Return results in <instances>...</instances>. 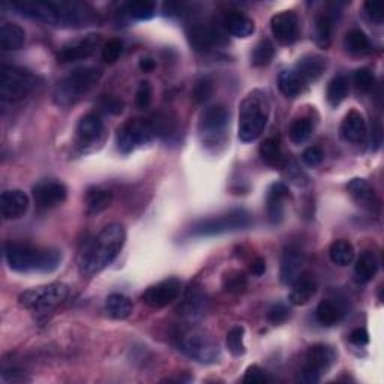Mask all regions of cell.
Wrapping results in <instances>:
<instances>
[{
  "label": "cell",
  "mask_w": 384,
  "mask_h": 384,
  "mask_svg": "<svg viewBox=\"0 0 384 384\" xmlns=\"http://www.w3.org/2000/svg\"><path fill=\"white\" fill-rule=\"evenodd\" d=\"M11 6L20 14L53 26L80 28L95 20V11L81 2H45V0H19Z\"/></svg>",
  "instance_id": "cell-1"
},
{
  "label": "cell",
  "mask_w": 384,
  "mask_h": 384,
  "mask_svg": "<svg viewBox=\"0 0 384 384\" xmlns=\"http://www.w3.org/2000/svg\"><path fill=\"white\" fill-rule=\"evenodd\" d=\"M125 230L120 224H110L87 240L78 254V270L85 277H92L110 266L122 251Z\"/></svg>",
  "instance_id": "cell-2"
},
{
  "label": "cell",
  "mask_w": 384,
  "mask_h": 384,
  "mask_svg": "<svg viewBox=\"0 0 384 384\" xmlns=\"http://www.w3.org/2000/svg\"><path fill=\"white\" fill-rule=\"evenodd\" d=\"M5 258L15 272L50 273L61 266L62 253L57 249L8 242L5 244Z\"/></svg>",
  "instance_id": "cell-3"
},
{
  "label": "cell",
  "mask_w": 384,
  "mask_h": 384,
  "mask_svg": "<svg viewBox=\"0 0 384 384\" xmlns=\"http://www.w3.org/2000/svg\"><path fill=\"white\" fill-rule=\"evenodd\" d=\"M270 104L266 92L255 89L239 107V138L244 143H251L262 136L269 120Z\"/></svg>",
  "instance_id": "cell-4"
},
{
  "label": "cell",
  "mask_w": 384,
  "mask_h": 384,
  "mask_svg": "<svg viewBox=\"0 0 384 384\" xmlns=\"http://www.w3.org/2000/svg\"><path fill=\"white\" fill-rule=\"evenodd\" d=\"M103 77V71L95 66H83L71 71L54 89V101L62 107H70L86 96Z\"/></svg>",
  "instance_id": "cell-5"
},
{
  "label": "cell",
  "mask_w": 384,
  "mask_h": 384,
  "mask_svg": "<svg viewBox=\"0 0 384 384\" xmlns=\"http://www.w3.org/2000/svg\"><path fill=\"white\" fill-rule=\"evenodd\" d=\"M70 295V287L63 282H53L44 287L30 288L23 291L19 297V302L26 310L35 312H48L56 306L63 303Z\"/></svg>",
  "instance_id": "cell-6"
},
{
  "label": "cell",
  "mask_w": 384,
  "mask_h": 384,
  "mask_svg": "<svg viewBox=\"0 0 384 384\" xmlns=\"http://www.w3.org/2000/svg\"><path fill=\"white\" fill-rule=\"evenodd\" d=\"M253 220L244 209H235L224 215L212 216L203 221H198L192 227V235L194 236H218L224 233H231L237 230H244L251 225Z\"/></svg>",
  "instance_id": "cell-7"
},
{
  "label": "cell",
  "mask_w": 384,
  "mask_h": 384,
  "mask_svg": "<svg viewBox=\"0 0 384 384\" xmlns=\"http://www.w3.org/2000/svg\"><path fill=\"white\" fill-rule=\"evenodd\" d=\"M35 75L19 66L3 65L0 68V96L3 101L15 103L26 98L35 87Z\"/></svg>",
  "instance_id": "cell-8"
},
{
  "label": "cell",
  "mask_w": 384,
  "mask_h": 384,
  "mask_svg": "<svg viewBox=\"0 0 384 384\" xmlns=\"http://www.w3.org/2000/svg\"><path fill=\"white\" fill-rule=\"evenodd\" d=\"M153 137L156 136L150 120L132 119L127 123H123L118 129V134H116V145H118V150L120 153L128 155L138 146L150 143Z\"/></svg>",
  "instance_id": "cell-9"
},
{
  "label": "cell",
  "mask_w": 384,
  "mask_h": 384,
  "mask_svg": "<svg viewBox=\"0 0 384 384\" xmlns=\"http://www.w3.org/2000/svg\"><path fill=\"white\" fill-rule=\"evenodd\" d=\"M335 361L337 353L330 345L315 344L311 348H308L302 370V380L310 384L319 383L323 375L332 368Z\"/></svg>",
  "instance_id": "cell-10"
},
{
  "label": "cell",
  "mask_w": 384,
  "mask_h": 384,
  "mask_svg": "<svg viewBox=\"0 0 384 384\" xmlns=\"http://www.w3.org/2000/svg\"><path fill=\"white\" fill-rule=\"evenodd\" d=\"M179 350L192 361L198 363H213L220 359V345L211 338L200 332H192L182 337Z\"/></svg>",
  "instance_id": "cell-11"
},
{
  "label": "cell",
  "mask_w": 384,
  "mask_h": 384,
  "mask_svg": "<svg viewBox=\"0 0 384 384\" xmlns=\"http://www.w3.org/2000/svg\"><path fill=\"white\" fill-rule=\"evenodd\" d=\"M228 125V113L222 105H212L203 113L200 119L198 131L206 143H216L225 132Z\"/></svg>",
  "instance_id": "cell-12"
},
{
  "label": "cell",
  "mask_w": 384,
  "mask_h": 384,
  "mask_svg": "<svg viewBox=\"0 0 384 384\" xmlns=\"http://www.w3.org/2000/svg\"><path fill=\"white\" fill-rule=\"evenodd\" d=\"M180 288H182V282L178 278L164 279L161 282L155 284V286H150L145 291L143 296H141V300H143V302L150 308L161 310V308L169 306L179 297Z\"/></svg>",
  "instance_id": "cell-13"
},
{
  "label": "cell",
  "mask_w": 384,
  "mask_h": 384,
  "mask_svg": "<svg viewBox=\"0 0 384 384\" xmlns=\"http://www.w3.org/2000/svg\"><path fill=\"white\" fill-rule=\"evenodd\" d=\"M32 194L39 209H53L65 202L68 189L61 182L43 180L33 186Z\"/></svg>",
  "instance_id": "cell-14"
},
{
  "label": "cell",
  "mask_w": 384,
  "mask_h": 384,
  "mask_svg": "<svg viewBox=\"0 0 384 384\" xmlns=\"http://www.w3.org/2000/svg\"><path fill=\"white\" fill-rule=\"evenodd\" d=\"M29 197L21 189H8L2 192L0 197V211H2L3 220H19L26 215L29 209Z\"/></svg>",
  "instance_id": "cell-15"
},
{
  "label": "cell",
  "mask_w": 384,
  "mask_h": 384,
  "mask_svg": "<svg viewBox=\"0 0 384 384\" xmlns=\"http://www.w3.org/2000/svg\"><path fill=\"white\" fill-rule=\"evenodd\" d=\"M99 43H101V36L92 33V35H87L85 38L74 41V43L68 45H65L59 52L57 59H59L61 63H70V62L86 59V57L95 53Z\"/></svg>",
  "instance_id": "cell-16"
},
{
  "label": "cell",
  "mask_w": 384,
  "mask_h": 384,
  "mask_svg": "<svg viewBox=\"0 0 384 384\" xmlns=\"http://www.w3.org/2000/svg\"><path fill=\"white\" fill-rule=\"evenodd\" d=\"M270 28L273 36L281 44H293L299 36V21L293 11H282L273 15Z\"/></svg>",
  "instance_id": "cell-17"
},
{
  "label": "cell",
  "mask_w": 384,
  "mask_h": 384,
  "mask_svg": "<svg viewBox=\"0 0 384 384\" xmlns=\"http://www.w3.org/2000/svg\"><path fill=\"white\" fill-rule=\"evenodd\" d=\"M303 263H305V254L302 249H300L297 245H288L286 249H284L281 257V272H279L281 282L286 284V286L293 284L299 278Z\"/></svg>",
  "instance_id": "cell-18"
},
{
  "label": "cell",
  "mask_w": 384,
  "mask_h": 384,
  "mask_svg": "<svg viewBox=\"0 0 384 384\" xmlns=\"http://www.w3.org/2000/svg\"><path fill=\"white\" fill-rule=\"evenodd\" d=\"M188 41L191 47L198 53L211 52L212 47L218 43V32L204 23H192L188 28Z\"/></svg>",
  "instance_id": "cell-19"
},
{
  "label": "cell",
  "mask_w": 384,
  "mask_h": 384,
  "mask_svg": "<svg viewBox=\"0 0 384 384\" xmlns=\"http://www.w3.org/2000/svg\"><path fill=\"white\" fill-rule=\"evenodd\" d=\"M366 134H368V127L363 116L356 110L350 111L341 123V136L350 143L359 145L366 138Z\"/></svg>",
  "instance_id": "cell-20"
},
{
  "label": "cell",
  "mask_w": 384,
  "mask_h": 384,
  "mask_svg": "<svg viewBox=\"0 0 384 384\" xmlns=\"http://www.w3.org/2000/svg\"><path fill=\"white\" fill-rule=\"evenodd\" d=\"M104 131V125L99 116L86 114L77 127V140L81 147H87L95 145L101 138Z\"/></svg>",
  "instance_id": "cell-21"
},
{
  "label": "cell",
  "mask_w": 384,
  "mask_h": 384,
  "mask_svg": "<svg viewBox=\"0 0 384 384\" xmlns=\"http://www.w3.org/2000/svg\"><path fill=\"white\" fill-rule=\"evenodd\" d=\"M288 197V188L286 183H273L267 191V216L272 224H279L284 218V200Z\"/></svg>",
  "instance_id": "cell-22"
},
{
  "label": "cell",
  "mask_w": 384,
  "mask_h": 384,
  "mask_svg": "<svg viewBox=\"0 0 384 384\" xmlns=\"http://www.w3.org/2000/svg\"><path fill=\"white\" fill-rule=\"evenodd\" d=\"M347 191H348L350 197L353 198V202L365 209L374 211V209L378 204L374 188L365 179L357 178V179L350 180V183L347 185Z\"/></svg>",
  "instance_id": "cell-23"
},
{
  "label": "cell",
  "mask_w": 384,
  "mask_h": 384,
  "mask_svg": "<svg viewBox=\"0 0 384 384\" xmlns=\"http://www.w3.org/2000/svg\"><path fill=\"white\" fill-rule=\"evenodd\" d=\"M324 70H326V61L323 57L317 54H310L302 57V59L297 62L295 71L299 74V77L302 78L306 85V83H312L319 80Z\"/></svg>",
  "instance_id": "cell-24"
},
{
  "label": "cell",
  "mask_w": 384,
  "mask_h": 384,
  "mask_svg": "<svg viewBox=\"0 0 384 384\" xmlns=\"http://www.w3.org/2000/svg\"><path fill=\"white\" fill-rule=\"evenodd\" d=\"M224 28L230 35L236 38H248L255 30L254 21L248 15L242 12H230L224 19Z\"/></svg>",
  "instance_id": "cell-25"
},
{
  "label": "cell",
  "mask_w": 384,
  "mask_h": 384,
  "mask_svg": "<svg viewBox=\"0 0 384 384\" xmlns=\"http://www.w3.org/2000/svg\"><path fill=\"white\" fill-rule=\"evenodd\" d=\"M26 43V32L15 23H5L0 28V47L6 52L20 50Z\"/></svg>",
  "instance_id": "cell-26"
},
{
  "label": "cell",
  "mask_w": 384,
  "mask_h": 384,
  "mask_svg": "<svg viewBox=\"0 0 384 384\" xmlns=\"http://www.w3.org/2000/svg\"><path fill=\"white\" fill-rule=\"evenodd\" d=\"M317 293V284L311 278H297L293 282V288L290 291V303L295 306L306 305Z\"/></svg>",
  "instance_id": "cell-27"
},
{
  "label": "cell",
  "mask_w": 384,
  "mask_h": 384,
  "mask_svg": "<svg viewBox=\"0 0 384 384\" xmlns=\"http://www.w3.org/2000/svg\"><path fill=\"white\" fill-rule=\"evenodd\" d=\"M131 299L120 293H113L105 299V311L114 320H125L132 314Z\"/></svg>",
  "instance_id": "cell-28"
},
{
  "label": "cell",
  "mask_w": 384,
  "mask_h": 384,
  "mask_svg": "<svg viewBox=\"0 0 384 384\" xmlns=\"http://www.w3.org/2000/svg\"><path fill=\"white\" fill-rule=\"evenodd\" d=\"M377 270H378V260L374 253L365 251L361 254V257L357 258L356 267H354V275L359 282H362V284L370 282L375 277Z\"/></svg>",
  "instance_id": "cell-29"
},
{
  "label": "cell",
  "mask_w": 384,
  "mask_h": 384,
  "mask_svg": "<svg viewBox=\"0 0 384 384\" xmlns=\"http://www.w3.org/2000/svg\"><path fill=\"white\" fill-rule=\"evenodd\" d=\"M113 203L111 191L103 188H90L86 192V206L89 213H101L107 211Z\"/></svg>",
  "instance_id": "cell-30"
},
{
  "label": "cell",
  "mask_w": 384,
  "mask_h": 384,
  "mask_svg": "<svg viewBox=\"0 0 384 384\" xmlns=\"http://www.w3.org/2000/svg\"><path fill=\"white\" fill-rule=\"evenodd\" d=\"M278 86L281 94L287 98H296L303 92L305 83L299 77V74L295 70H287L279 74Z\"/></svg>",
  "instance_id": "cell-31"
},
{
  "label": "cell",
  "mask_w": 384,
  "mask_h": 384,
  "mask_svg": "<svg viewBox=\"0 0 384 384\" xmlns=\"http://www.w3.org/2000/svg\"><path fill=\"white\" fill-rule=\"evenodd\" d=\"M354 248L347 240H337L333 242L329 248V257L333 264L345 267L348 264H352L354 260Z\"/></svg>",
  "instance_id": "cell-32"
},
{
  "label": "cell",
  "mask_w": 384,
  "mask_h": 384,
  "mask_svg": "<svg viewBox=\"0 0 384 384\" xmlns=\"http://www.w3.org/2000/svg\"><path fill=\"white\" fill-rule=\"evenodd\" d=\"M333 21H335V14L332 12H323L321 15L317 17L315 39H317V44H319L321 48H328L332 43Z\"/></svg>",
  "instance_id": "cell-33"
},
{
  "label": "cell",
  "mask_w": 384,
  "mask_h": 384,
  "mask_svg": "<svg viewBox=\"0 0 384 384\" xmlns=\"http://www.w3.org/2000/svg\"><path fill=\"white\" fill-rule=\"evenodd\" d=\"M204 310L206 297L197 288H191L185 296V302L182 305V314L186 315L188 319H197V317L203 315Z\"/></svg>",
  "instance_id": "cell-34"
},
{
  "label": "cell",
  "mask_w": 384,
  "mask_h": 384,
  "mask_svg": "<svg viewBox=\"0 0 384 384\" xmlns=\"http://www.w3.org/2000/svg\"><path fill=\"white\" fill-rule=\"evenodd\" d=\"M315 317L323 326H335L342 319V310L338 303L332 302V300H323L317 306Z\"/></svg>",
  "instance_id": "cell-35"
},
{
  "label": "cell",
  "mask_w": 384,
  "mask_h": 384,
  "mask_svg": "<svg viewBox=\"0 0 384 384\" xmlns=\"http://www.w3.org/2000/svg\"><path fill=\"white\" fill-rule=\"evenodd\" d=\"M348 80L344 75H337V77H333L329 83L328 86V101L330 105L337 107L339 105L348 95Z\"/></svg>",
  "instance_id": "cell-36"
},
{
  "label": "cell",
  "mask_w": 384,
  "mask_h": 384,
  "mask_svg": "<svg viewBox=\"0 0 384 384\" xmlns=\"http://www.w3.org/2000/svg\"><path fill=\"white\" fill-rule=\"evenodd\" d=\"M344 44L348 52L356 56H361L370 52V39L362 30L359 29H354L347 33Z\"/></svg>",
  "instance_id": "cell-37"
},
{
  "label": "cell",
  "mask_w": 384,
  "mask_h": 384,
  "mask_svg": "<svg viewBox=\"0 0 384 384\" xmlns=\"http://www.w3.org/2000/svg\"><path fill=\"white\" fill-rule=\"evenodd\" d=\"M262 160L272 167H279L282 164V152L278 140L267 138L260 145Z\"/></svg>",
  "instance_id": "cell-38"
},
{
  "label": "cell",
  "mask_w": 384,
  "mask_h": 384,
  "mask_svg": "<svg viewBox=\"0 0 384 384\" xmlns=\"http://www.w3.org/2000/svg\"><path fill=\"white\" fill-rule=\"evenodd\" d=\"M312 122L306 118L296 119L290 127V140L293 141L295 145H302L305 141L311 137L312 134Z\"/></svg>",
  "instance_id": "cell-39"
},
{
  "label": "cell",
  "mask_w": 384,
  "mask_h": 384,
  "mask_svg": "<svg viewBox=\"0 0 384 384\" xmlns=\"http://www.w3.org/2000/svg\"><path fill=\"white\" fill-rule=\"evenodd\" d=\"M275 56V47L270 43L269 39H262L258 43L253 52V65L257 66V68H263V66H267Z\"/></svg>",
  "instance_id": "cell-40"
},
{
  "label": "cell",
  "mask_w": 384,
  "mask_h": 384,
  "mask_svg": "<svg viewBox=\"0 0 384 384\" xmlns=\"http://www.w3.org/2000/svg\"><path fill=\"white\" fill-rule=\"evenodd\" d=\"M156 6L149 0H134L127 5V12L136 20H150L155 15Z\"/></svg>",
  "instance_id": "cell-41"
},
{
  "label": "cell",
  "mask_w": 384,
  "mask_h": 384,
  "mask_svg": "<svg viewBox=\"0 0 384 384\" xmlns=\"http://www.w3.org/2000/svg\"><path fill=\"white\" fill-rule=\"evenodd\" d=\"M244 337H245V329L242 328V326H235V328H231L227 333V348L228 352L235 356V357H240L244 356L246 348L244 344Z\"/></svg>",
  "instance_id": "cell-42"
},
{
  "label": "cell",
  "mask_w": 384,
  "mask_h": 384,
  "mask_svg": "<svg viewBox=\"0 0 384 384\" xmlns=\"http://www.w3.org/2000/svg\"><path fill=\"white\" fill-rule=\"evenodd\" d=\"M224 288L230 293H240L246 288V277L244 272L233 270L224 277Z\"/></svg>",
  "instance_id": "cell-43"
},
{
  "label": "cell",
  "mask_w": 384,
  "mask_h": 384,
  "mask_svg": "<svg viewBox=\"0 0 384 384\" xmlns=\"http://www.w3.org/2000/svg\"><path fill=\"white\" fill-rule=\"evenodd\" d=\"M123 52V44H122V41L118 39V38H111V39H108L107 43L104 44V48H103V59L107 62V63H114L116 61L119 59L120 54Z\"/></svg>",
  "instance_id": "cell-44"
},
{
  "label": "cell",
  "mask_w": 384,
  "mask_h": 384,
  "mask_svg": "<svg viewBox=\"0 0 384 384\" xmlns=\"http://www.w3.org/2000/svg\"><path fill=\"white\" fill-rule=\"evenodd\" d=\"M212 94H213V85L209 78L198 80L195 87H194V92H192L195 103H198V104H203V103L209 101V99H211V96H212Z\"/></svg>",
  "instance_id": "cell-45"
},
{
  "label": "cell",
  "mask_w": 384,
  "mask_h": 384,
  "mask_svg": "<svg viewBox=\"0 0 384 384\" xmlns=\"http://www.w3.org/2000/svg\"><path fill=\"white\" fill-rule=\"evenodd\" d=\"M269 381H270L269 374H267L264 370H262L258 365L249 366L244 377L245 384H266Z\"/></svg>",
  "instance_id": "cell-46"
},
{
  "label": "cell",
  "mask_w": 384,
  "mask_h": 384,
  "mask_svg": "<svg viewBox=\"0 0 384 384\" xmlns=\"http://www.w3.org/2000/svg\"><path fill=\"white\" fill-rule=\"evenodd\" d=\"M374 75L370 70L361 68L354 72V86L361 92H370L374 87Z\"/></svg>",
  "instance_id": "cell-47"
},
{
  "label": "cell",
  "mask_w": 384,
  "mask_h": 384,
  "mask_svg": "<svg viewBox=\"0 0 384 384\" xmlns=\"http://www.w3.org/2000/svg\"><path fill=\"white\" fill-rule=\"evenodd\" d=\"M136 103L140 108H147L152 103V86L149 81H141L136 94Z\"/></svg>",
  "instance_id": "cell-48"
},
{
  "label": "cell",
  "mask_w": 384,
  "mask_h": 384,
  "mask_svg": "<svg viewBox=\"0 0 384 384\" xmlns=\"http://www.w3.org/2000/svg\"><path fill=\"white\" fill-rule=\"evenodd\" d=\"M290 317V310L282 303L273 305L269 312H267V320H269L272 324H282L284 321H287V319Z\"/></svg>",
  "instance_id": "cell-49"
},
{
  "label": "cell",
  "mask_w": 384,
  "mask_h": 384,
  "mask_svg": "<svg viewBox=\"0 0 384 384\" xmlns=\"http://www.w3.org/2000/svg\"><path fill=\"white\" fill-rule=\"evenodd\" d=\"M302 160L306 165H310V167H317V165H320L323 162V152H321V149L320 147H317V146H311V147H308L305 152L302 153Z\"/></svg>",
  "instance_id": "cell-50"
},
{
  "label": "cell",
  "mask_w": 384,
  "mask_h": 384,
  "mask_svg": "<svg viewBox=\"0 0 384 384\" xmlns=\"http://www.w3.org/2000/svg\"><path fill=\"white\" fill-rule=\"evenodd\" d=\"M287 178L290 182H293L297 186H305L308 185V178L306 174L299 169L296 164H288L287 167Z\"/></svg>",
  "instance_id": "cell-51"
},
{
  "label": "cell",
  "mask_w": 384,
  "mask_h": 384,
  "mask_svg": "<svg viewBox=\"0 0 384 384\" xmlns=\"http://www.w3.org/2000/svg\"><path fill=\"white\" fill-rule=\"evenodd\" d=\"M123 101H120L119 98H114V96H105L103 99V108L107 111V113H110V114H114V116H118V114H122L123 113Z\"/></svg>",
  "instance_id": "cell-52"
},
{
  "label": "cell",
  "mask_w": 384,
  "mask_h": 384,
  "mask_svg": "<svg viewBox=\"0 0 384 384\" xmlns=\"http://www.w3.org/2000/svg\"><path fill=\"white\" fill-rule=\"evenodd\" d=\"M365 11H366V15L370 17V20L372 23H377V24L383 23L384 15H383V5L381 3L366 2L365 3Z\"/></svg>",
  "instance_id": "cell-53"
},
{
  "label": "cell",
  "mask_w": 384,
  "mask_h": 384,
  "mask_svg": "<svg viewBox=\"0 0 384 384\" xmlns=\"http://www.w3.org/2000/svg\"><path fill=\"white\" fill-rule=\"evenodd\" d=\"M350 341H352L353 344L357 347H363L370 342V333L362 328H357L350 333Z\"/></svg>",
  "instance_id": "cell-54"
},
{
  "label": "cell",
  "mask_w": 384,
  "mask_h": 384,
  "mask_svg": "<svg viewBox=\"0 0 384 384\" xmlns=\"http://www.w3.org/2000/svg\"><path fill=\"white\" fill-rule=\"evenodd\" d=\"M249 270L254 275V277H262L266 272V260L262 257H257L253 260L251 266H249Z\"/></svg>",
  "instance_id": "cell-55"
},
{
  "label": "cell",
  "mask_w": 384,
  "mask_h": 384,
  "mask_svg": "<svg viewBox=\"0 0 384 384\" xmlns=\"http://www.w3.org/2000/svg\"><path fill=\"white\" fill-rule=\"evenodd\" d=\"M156 68V63L152 57H141L140 59V70L143 72H152Z\"/></svg>",
  "instance_id": "cell-56"
}]
</instances>
